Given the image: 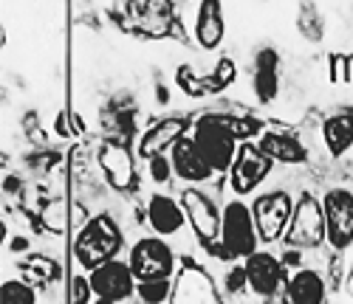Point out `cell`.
Returning a JSON list of instances; mask_svg holds the SVG:
<instances>
[{
	"mask_svg": "<svg viewBox=\"0 0 353 304\" xmlns=\"http://www.w3.org/2000/svg\"><path fill=\"white\" fill-rule=\"evenodd\" d=\"M285 298L291 304H325L328 298V287L322 273L314 268H300L291 273L288 287H285Z\"/></svg>",
	"mask_w": 353,
	"mask_h": 304,
	"instance_id": "obj_21",
	"label": "cell"
},
{
	"mask_svg": "<svg viewBox=\"0 0 353 304\" xmlns=\"http://www.w3.org/2000/svg\"><path fill=\"white\" fill-rule=\"evenodd\" d=\"M283 242L297 251H314L322 242H328L325 208H322V200L314 192H303L297 203H294V215H291Z\"/></svg>",
	"mask_w": 353,
	"mask_h": 304,
	"instance_id": "obj_5",
	"label": "cell"
},
{
	"mask_svg": "<svg viewBox=\"0 0 353 304\" xmlns=\"http://www.w3.org/2000/svg\"><path fill=\"white\" fill-rule=\"evenodd\" d=\"M243 268H246V279H249V290L257 293L260 298H272V296H280L285 293L288 287V265L269 254V251H254L252 257L243 259Z\"/></svg>",
	"mask_w": 353,
	"mask_h": 304,
	"instance_id": "obj_11",
	"label": "cell"
},
{
	"mask_svg": "<svg viewBox=\"0 0 353 304\" xmlns=\"http://www.w3.org/2000/svg\"><path fill=\"white\" fill-rule=\"evenodd\" d=\"M297 32L308 43L325 40V17H322L314 0H300L297 3Z\"/></svg>",
	"mask_w": 353,
	"mask_h": 304,
	"instance_id": "obj_24",
	"label": "cell"
},
{
	"mask_svg": "<svg viewBox=\"0 0 353 304\" xmlns=\"http://www.w3.org/2000/svg\"><path fill=\"white\" fill-rule=\"evenodd\" d=\"M175 85H179V90H181V94H187V96H192V99L203 96V85H201V76L195 74V68H192L190 63L179 65V71H175Z\"/></svg>",
	"mask_w": 353,
	"mask_h": 304,
	"instance_id": "obj_28",
	"label": "cell"
},
{
	"mask_svg": "<svg viewBox=\"0 0 353 304\" xmlns=\"http://www.w3.org/2000/svg\"><path fill=\"white\" fill-rule=\"evenodd\" d=\"M17 270H20V279L32 282L34 287H46V285H51V282H57L63 276L60 262L51 259V257H43V254H32V257L20 259Z\"/></svg>",
	"mask_w": 353,
	"mask_h": 304,
	"instance_id": "obj_23",
	"label": "cell"
},
{
	"mask_svg": "<svg viewBox=\"0 0 353 304\" xmlns=\"http://www.w3.org/2000/svg\"><path fill=\"white\" fill-rule=\"evenodd\" d=\"M345 293L353 298V262H350V268H347V273H345Z\"/></svg>",
	"mask_w": 353,
	"mask_h": 304,
	"instance_id": "obj_33",
	"label": "cell"
},
{
	"mask_svg": "<svg viewBox=\"0 0 353 304\" xmlns=\"http://www.w3.org/2000/svg\"><path fill=\"white\" fill-rule=\"evenodd\" d=\"M88 282H91L94 290V304H116V301H128L136 287L139 279L133 276V270L128 262L122 259H110L105 265H99L97 270L88 273Z\"/></svg>",
	"mask_w": 353,
	"mask_h": 304,
	"instance_id": "obj_10",
	"label": "cell"
},
{
	"mask_svg": "<svg viewBox=\"0 0 353 304\" xmlns=\"http://www.w3.org/2000/svg\"><path fill=\"white\" fill-rule=\"evenodd\" d=\"M23 248H26V239H23V237H17V239L12 242V251H23Z\"/></svg>",
	"mask_w": 353,
	"mask_h": 304,
	"instance_id": "obj_35",
	"label": "cell"
},
{
	"mask_svg": "<svg viewBox=\"0 0 353 304\" xmlns=\"http://www.w3.org/2000/svg\"><path fill=\"white\" fill-rule=\"evenodd\" d=\"M192 141L198 144L201 155L210 161L215 175H229L234 158H238L241 141L229 130L223 113H203L192 124Z\"/></svg>",
	"mask_w": 353,
	"mask_h": 304,
	"instance_id": "obj_4",
	"label": "cell"
},
{
	"mask_svg": "<svg viewBox=\"0 0 353 304\" xmlns=\"http://www.w3.org/2000/svg\"><path fill=\"white\" fill-rule=\"evenodd\" d=\"M181 206H184V215H187V223L190 228L195 231L198 242L207 251H212L221 239V220H223V208H218V203L195 186H187L181 195H179Z\"/></svg>",
	"mask_w": 353,
	"mask_h": 304,
	"instance_id": "obj_7",
	"label": "cell"
},
{
	"mask_svg": "<svg viewBox=\"0 0 353 304\" xmlns=\"http://www.w3.org/2000/svg\"><path fill=\"white\" fill-rule=\"evenodd\" d=\"M136 293H139L141 304H164L172 296V282L170 279H147V282H139Z\"/></svg>",
	"mask_w": 353,
	"mask_h": 304,
	"instance_id": "obj_27",
	"label": "cell"
},
{
	"mask_svg": "<svg viewBox=\"0 0 353 304\" xmlns=\"http://www.w3.org/2000/svg\"><path fill=\"white\" fill-rule=\"evenodd\" d=\"M97 164H99L105 180L116 192H128L136 184V158H133V152H128V146L113 144V141L102 144Z\"/></svg>",
	"mask_w": 353,
	"mask_h": 304,
	"instance_id": "obj_16",
	"label": "cell"
},
{
	"mask_svg": "<svg viewBox=\"0 0 353 304\" xmlns=\"http://www.w3.org/2000/svg\"><path fill=\"white\" fill-rule=\"evenodd\" d=\"M234 76H238V68H234V59L232 56H221L212 74L207 76H201V85H203V96H210V94H221V90H226Z\"/></svg>",
	"mask_w": 353,
	"mask_h": 304,
	"instance_id": "obj_25",
	"label": "cell"
},
{
	"mask_svg": "<svg viewBox=\"0 0 353 304\" xmlns=\"http://www.w3.org/2000/svg\"><path fill=\"white\" fill-rule=\"evenodd\" d=\"M252 90H254L260 105H272L280 94V54L269 45L254 54Z\"/></svg>",
	"mask_w": 353,
	"mask_h": 304,
	"instance_id": "obj_17",
	"label": "cell"
},
{
	"mask_svg": "<svg viewBox=\"0 0 353 304\" xmlns=\"http://www.w3.org/2000/svg\"><path fill=\"white\" fill-rule=\"evenodd\" d=\"M147 169H150V177L156 180V184H167V180L175 175V172H172V161H170L167 155L150 158V161H147Z\"/></svg>",
	"mask_w": 353,
	"mask_h": 304,
	"instance_id": "obj_29",
	"label": "cell"
},
{
	"mask_svg": "<svg viewBox=\"0 0 353 304\" xmlns=\"http://www.w3.org/2000/svg\"><path fill=\"white\" fill-rule=\"evenodd\" d=\"M170 304H223L212 276L198 262L187 259L172 282Z\"/></svg>",
	"mask_w": 353,
	"mask_h": 304,
	"instance_id": "obj_13",
	"label": "cell"
},
{
	"mask_svg": "<svg viewBox=\"0 0 353 304\" xmlns=\"http://www.w3.org/2000/svg\"><path fill=\"white\" fill-rule=\"evenodd\" d=\"M274 161L257 146V141H243L238 149V158H234L232 169H229V189L234 192V197H246L254 189H260V184L269 177Z\"/></svg>",
	"mask_w": 353,
	"mask_h": 304,
	"instance_id": "obj_9",
	"label": "cell"
},
{
	"mask_svg": "<svg viewBox=\"0 0 353 304\" xmlns=\"http://www.w3.org/2000/svg\"><path fill=\"white\" fill-rule=\"evenodd\" d=\"M122 246H125V237L119 223L110 215H94L85 220V226L74 239V259L79 262L82 270L91 273L99 265L119 257Z\"/></svg>",
	"mask_w": 353,
	"mask_h": 304,
	"instance_id": "obj_2",
	"label": "cell"
},
{
	"mask_svg": "<svg viewBox=\"0 0 353 304\" xmlns=\"http://www.w3.org/2000/svg\"><path fill=\"white\" fill-rule=\"evenodd\" d=\"M0 304H37V290L26 279H6L0 287Z\"/></svg>",
	"mask_w": 353,
	"mask_h": 304,
	"instance_id": "obj_26",
	"label": "cell"
},
{
	"mask_svg": "<svg viewBox=\"0 0 353 304\" xmlns=\"http://www.w3.org/2000/svg\"><path fill=\"white\" fill-rule=\"evenodd\" d=\"M263 304H291V301L285 298V293H280V296H272V298H263Z\"/></svg>",
	"mask_w": 353,
	"mask_h": 304,
	"instance_id": "obj_34",
	"label": "cell"
},
{
	"mask_svg": "<svg viewBox=\"0 0 353 304\" xmlns=\"http://www.w3.org/2000/svg\"><path fill=\"white\" fill-rule=\"evenodd\" d=\"M128 265L139 282L147 279H172L175 273V254L164 242V237H141L130 248Z\"/></svg>",
	"mask_w": 353,
	"mask_h": 304,
	"instance_id": "obj_8",
	"label": "cell"
},
{
	"mask_svg": "<svg viewBox=\"0 0 353 304\" xmlns=\"http://www.w3.org/2000/svg\"><path fill=\"white\" fill-rule=\"evenodd\" d=\"M294 203L297 200L285 189H269L252 200V215H254V226L263 246H274V242L285 237L294 215Z\"/></svg>",
	"mask_w": 353,
	"mask_h": 304,
	"instance_id": "obj_6",
	"label": "cell"
},
{
	"mask_svg": "<svg viewBox=\"0 0 353 304\" xmlns=\"http://www.w3.org/2000/svg\"><path fill=\"white\" fill-rule=\"evenodd\" d=\"M187 3H190V0H187ZM198 3H201V0H198Z\"/></svg>",
	"mask_w": 353,
	"mask_h": 304,
	"instance_id": "obj_36",
	"label": "cell"
},
{
	"mask_svg": "<svg viewBox=\"0 0 353 304\" xmlns=\"http://www.w3.org/2000/svg\"><path fill=\"white\" fill-rule=\"evenodd\" d=\"M170 161H172V172L175 177H181L187 186H198L207 184L215 177V169L210 166V161L201 155L198 144L192 141V135H184L179 144L170 149Z\"/></svg>",
	"mask_w": 353,
	"mask_h": 304,
	"instance_id": "obj_15",
	"label": "cell"
},
{
	"mask_svg": "<svg viewBox=\"0 0 353 304\" xmlns=\"http://www.w3.org/2000/svg\"><path fill=\"white\" fill-rule=\"evenodd\" d=\"M110 17L125 34L141 40H164L179 23L172 0H113Z\"/></svg>",
	"mask_w": 353,
	"mask_h": 304,
	"instance_id": "obj_1",
	"label": "cell"
},
{
	"mask_svg": "<svg viewBox=\"0 0 353 304\" xmlns=\"http://www.w3.org/2000/svg\"><path fill=\"white\" fill-rule=\"evenodd\" d=\"M94 296L91 290V282L88 276H74V285H71V304H88Z\"/></svg>",
	"mask_w": 353,
	"mask_h": 304,
	"instance_id": "obj_30",
	"label": "cell"
},
{
	"mask_svg": "<svg viewBox=\"0 0 353 304\" xmlns=\"http://www.w3.org/2000/svg\"><path fill=\"white\" fill-rule=\"evenodd\" d=\"M285 265H291V268H297V265H303V251H297V248H288L283 257H280Z\"/></svg>",
	"mask_w": 353,
	"mask_h": 304,
	"instance_id": "obj_32",
	"label": "cell"
},
{
	"mask_svg": "<svg viewBox=\"0 0 353 304\" xmlns=\"http://www.w3.org/2000/svg\"><path fill=\"white\" fill-rule=\"evenodd\" d=\"M246 287H249V279H246V268H243V265L232 268V270L226 273V290H229V293H243Z\"/></svg>",
	"mask_w": 353,
	"mask_h": 304,
	"instance_id": "obj_31",
	"label": "cell"
},
{
	"mask_svg": "<svg viewBox=\"0 0 353 304\" xmlns=\"http://www.w3.org/2000/svg\"><path fill=\"white\" fill-rule=\"evenodd\" d=\"M322 144L334 158L345 155L353 146V113H334L322 121Z\"/></svg>",
	"mask_w": 353,
	"mask_h": 304,
	"instance_id": "obj_22",
	"label": "cell"
},
{
	"mask_svg": "<svg viewBox=\"0 0 353 304\" xmlns=\"http://www.w3.org/2000/svg\"><path fill=\"white\" fill-rule=\"evenodd\" d=\"M147 223H150V228L156 231V237H175L184 223H187V215H184V206L181 200L175 197H167V195H150V200H147Z\"/></svg>",
	"mask_w": 353,
	"mask_h": 304,
	"instance_id": "obj_18",
	"label": "cell"
},
{
	"mask_svg": "<svg viewBox=\"0 0 353 304\" xmlns=\"http://www.w3.org/2000/svg\"><path fill=\"white\" fill-rule=\"evenodd\" d=\"M260 234L254 226L252 203H243L241 197H232L223 206V220H221V239L212 248L221 259H246L257 251Z\"/></svg>",
	"mask_w": 353,
	"mask_h": 304,
	"instance_id": "obj_3",
	"label": "cell"
},
{
	"mask_svg": "<svg viewBox=\"0 0 353 304\" xmlns=\"http://www.w3.org/2000/svg\"><path fill=\"white\" fill-rule=\"evenodd\" d=\"M187 130H192V121L187 116H167L161 121H156V124L150 130H144L139 144H136V152L139 158L150 161L156 155H167V149H172L175 144H179Z\"/></svg>",
	"mask_w": 353,
	"mask_h": 304,
	"instance_id": "obj_14",
	"label": "cell"
},
{
	"mask_svg": "<svg viewBox=\"0 0 353 304\" xmlns=\"http://www.w3.org/2000/svg\"><path fill=\"white\" fill-rule=\"evenodd\" d=\"M328 223V246L334 251H345L353 246V192L345 186H334L322 195Z\"/></svg>",
	"mask_w": 353,
	"mask_h": 304,
	"instance_id": "obj_12",
	"label": "cell"
},
{
	"mask_svg": "<svg viewBox=\"0 0 353 304\" xmlns=\"http://www.w3.org/2000/svg\"><path fill=\"white\" fill-rule=\"evenodd\" d=\"M257 146L266 152L274 164H285V166H297L308 161V149L294 138L291 133L283 130H263V135L257 138Z\"/></svg>",
	"mask_w": 353,
	"mask_h": 304,
	"instance_id": "obj_20",
	"label": "cell"
},
{
	"mask_svg": "<svg viewBox=\"0 0 353 304\" xmlns=\"http://www.w3.org/2000/svg\"><path fill=\"white\" fill-rule=\"evenodd\" d=\"M226 34V20H223V3L221 0H201L195 12V40L203 51L221 48Z\"/></svg>",
	"mask_w": 353,
	"mask_h": 304,
	"instance_id": "obj_19",
	"label": "cell"
}]
</instances>
